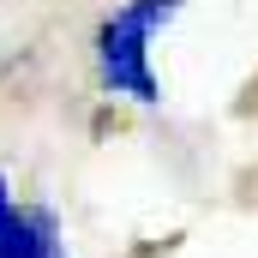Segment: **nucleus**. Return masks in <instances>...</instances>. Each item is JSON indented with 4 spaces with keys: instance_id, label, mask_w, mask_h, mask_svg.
<instances>
[{
    "instance_id": "1",
    "label": "nucleus",
    "mask_w": 258,
    "mask_h": 258,
    "mask_svg": "<svg viewBox=\"0 0 258 258\" xmlns=\"http://www.w3.org/2000/svg\"><path fill=\"white\" fill-rule=\"evenodd\" d=\"M180 6L186 0H120L96 24L90 60H96L102 96L132 102V108H156L162 102V78H156V60H150V42L180 18Z\"/></svg>"
},
{
    "instance_id": "2",
    "label": "nucleus",
    "mask_w": 258,
    "mask_h": 258,
    "mask_svg": "<svg viewBox=\"0 0 258 258\" xmlns=\"http://www.w3.org/2000/svg\"><path fill=\"white\" fill-rule=\"evenodd\" d=\"M0 258H72L66 252V228L48 204H18L0 222Z\"/></svg>"
}]
</instances>
